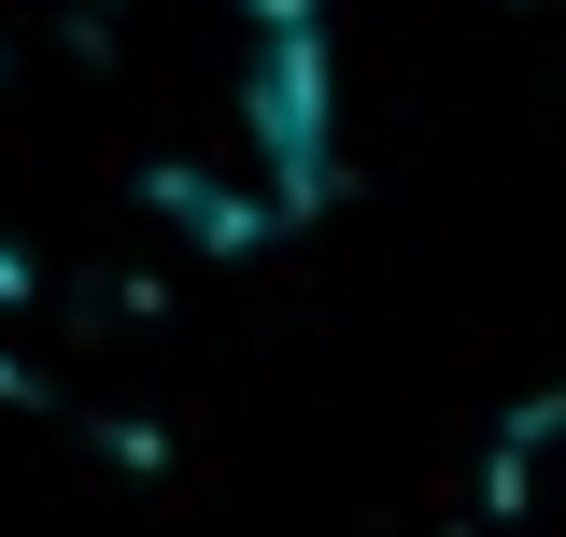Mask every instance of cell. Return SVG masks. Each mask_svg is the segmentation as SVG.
Here are the masks:
<instances>
[{
  "mask_svg": "<svg viewBox=\"0 0 566 537\" xmlns=\"http://www.w3.org/2000/svg\"><path fill=\"white\" fill-rule=\"evenodd\" d=\"M170 156L212 227H283L326 185V14L312 0H212Z\"/></svg>",
  "mask_w": 566,
  "mask_h": 537,
  "instance_id": "1",
  "label": "cell"
}]
</instances>
